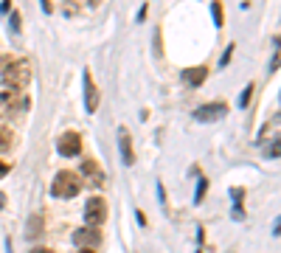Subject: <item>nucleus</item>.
Instances as JSON below:
<instances>
[{"instance_id": "f3484780", "label": "nucleus", "mask_w": 281, "mask_h": 253, "mask_svg": "<svg viewBox=\"0 0 281 253\" xmlns=\"http://www.w3.org/2000/svg\"><path fill=\"white\" fill-rule=\"evenodd\" d=\"M231 53H234V45H228V51L222 53V59H219V65H222V68H225V65H228V62H231Z\"/></svg>"}, {"instance_id": "f03ea898", "label": "nucleus", "mask_w": 281, "mask_h": 253, "mask_svg": "<svg viewBox=\"0 0 281 253\" xmlns=\"http://www.w3.org/2000/svg\"><path fill=\"white\" fill-rule=\"evenodd\" d=\"M82 189V180L76 172H59L57 177H53V186H51V194L59 197V200H70V197H76Z\"/></svg>"}, {"instance_id": "39448f33", "label": "nucleus", "mask_w": 281, "mask_h": 253, "mask_svg": "<svg viewBox=\"0 0 281 253\" xmlns=\"http://www.w3.org/2000/svg\"><path fill=\"white\" fill-rule=\"evenodd\" d=\"M57 149H59V155H68V158L79 155V152H82V138H79V132H65V135H59Z\"/></svg>"}, {"instance_id": "412c9836", "label": "nucleus", "mask_w": 281, "mask_h": 253, "mask_svg": "<svg viewBox=\"0 0 281 253\" xmlns=\"http://www.w3.org/2000/svg\"><path fill=\"white\" fill-rule=\"evenodd\" d=\"M31 253H53V250H48V248H37V250H31Z\"/></svg>"}, {"instance_id": "0eeeda50", "label": "nucleus", "mask_w": 281, "mask_h": 253, "mask_svg": "<svg viewBox=\"0 0 281 253\" xmlns=\"http://www.w3.org/2000/svg\"><path fill=\"white\" fill-rule=\"evenodd\" d=\"M85 110H87V113H96V110H99V87H96L90 70H85Z\"/></svg>"}, {"instance_id": "f8f14e48", "label": "nucleus", "mask_w": 281, "mask_h": 253, "mask_svg": "<svg viewBox=\"0 0 281 253\" xmlns=\"http://www.w3.org/2000/svg\"><path fill=\"white\" fill-rule=\"evenodd\" d=\"M205 191H208V180L202 177L200 183H197V194H194V203H197V206H200V203H202V197H205Z\"/></svg>"}, {"instance_id": "9b49d317", "label": "nucleus", "mask_w": 281, "mask_h": 253, "mask_svg": "<svg viewBox=\"0 0 281 253\" xmlns=\"http://www.w3.org/2000/svg\"><path fill=\"white\" fill-rule=\"evenodd\" d=\"M43 231H45V216L43 214H34L31 220H28V225H26V237L28 239H40V237H43Z\"/></svg>"}, {"instance_id": "4468645a", "label": "nucleus", "mask_w": 281, "mask_h": 253, "mask_svg": "<svg viewBox=\"0 0 281 253\" xmlns=\"http://www.w3.org/2000/svg\"><path fill=\"white\" fill-rule=\"evenodd\" d=\"M250 96H253V84H248V87L242 90V96H239V107H248L250 104Z\"/></svg>"}, {"instance_id": "6e6552de", "label": "nucleus", "mask_w": 281, "mask_h": 253, "mask_svg": "<svg viewBox=\"0 0 281 253\" xmlns=\"http://www.w3.org/2000/svg\"><path fill=\"white\" fill-rule=\"evenodd\" d=\"M118 149H121V164L124 166H133L135 164V155H133V141H129V130H127V127L118 130Z\"/></svg>"}, {"instance_id": "7ed1b4c3", "label": "nucleus", "mask_w": 281, "mask_h": 253, "mask_svg": "<svg viewBox=\"0 0 281 253\" xmlns=\"http://www.w3.org/2000/svg\"><path fill=\"white\" fill-rule=\"evenodd\" d=\"M228 116V107H225V101H211V104H202L194 110V118L202 124H211V121H219V118Z\"/></svg>"}, {"instance_id": "ddd939ff", "label": "nucleus", "mask_w": 281, "mask_h": 253, "mask_svg": "<svg viewBox=\"0 0 281 253\" xmlns=\"http://www.w3.org/2000/svg\"><path fill=\"white\" fill-rule=\"evenodd\" d=\"M211 14H214V26L222 28V3H214L211 6Z\"/></svg>"}, {"instance_id": "a211bd4d", "label": "nucleus", "mask_w": 281, "mask_h": 253, "mask_svg": "<svg viewBox=\"0 0 281 253\" xmlns=\"http://www.w3.org/2000/svg\"><path fill=\"white\" fill-rule=\"evenodd\" d=\"M40 3H43V9H45V14H51V9H53V6H51V0H40Z\"/></svg>"}, {"instance_id": "4be33fe9", "label": "nucleus", "mask_w": 281, "mask_h": 253, "mask_svg": "<svg viewBox=\"0 0 281 253\" xmlns=\"http://www.w3.org/2000/svg\"><path fill=\"white\" fill-rule=\"evenodd\" d=\"M3 206H6V197H3V194H0V208H3Z\"/></svg>"}, {"instance_id": "9d476101", "label": "nucleus", "mask_w": 281, "mask_h": 253, "mask_svg": "<svg viewBox=\"0 0 281 253\" xmlns=\"http://www.w3.org/2000/svg\"><path fill=\"white\" fill-rule=\"evenodd\" d=\"M205 76H208V70H205V65H197V68H186L180 74V79L191 84V87H200L202 82H205Z\"/></svg>"}, {"instance_id": "423d86ee", "label": "nucleus", "mask_w": 281, "mask_h": 253, "mask_svg": "<svg viewBox=\"0 0 281 253\" xmlns=\"http://www.w3.org/2000/svg\"><path fill=\"white\" fill-rule=\"evenodd\" d=\"M82 177H85V183L93 186V189H99V186L104 183V172H101V166L96 164V160H85V164H82Z\"/></svg>"}, {"instance_id": "1a4fd4ad", "label": "nucleus", "mask_w": 281, "mask_h": 253, "mask_svg": "<svg viewBox=\"0 0 281 253\" xmlns=\"http://www.w3.org/2000/svg\"><path fill=\"white\" fill-rule=\"evenodd\" d=\"M99 242H101V233L90 225L73 231V245H79V248H90V245H99Z\"/></svg>"}, {"instance_id": "dca6fc26", "label": "nucleus", "mask_w": 281, "mask_h": 253, "mask_svg": "<svg viewBox=\"0 0 281 253\" xmlns=\"http://www.w3.org/2000/svg\"><path fill=\"white\" fill-rule=\"evenodd\" d=\"M11 31H20V14H17V11H11Z\"/></svg>"}, {"instance_id": "2eb2a0df", "label": "nucleus", "mask_w": 281, "mask_h": 253, "mask_svg": "<svg viewBox=\"0 0 281 253\" xmlns=\"http://www.w3.org/2000/svg\"><path fill=\"white\" fill-rule=\"evenodd\" d=\"M11 143V135H9V130H3V127H0V147H9Z\"/></svg>"}, {"instance_id": "5701e85b", "label": "nucleus", "mask_w": 281, "mask_h": 253, "mask_svg": "<svg viewBox=\"0 0 281 253\" xmlns=\"http://www.w3.org/2000/svg\"><path fill=\"white\" fill-rule=\"evenodd\" d=\"M79 253H93V250H90V248H82V250H79Z\"/></svg>"}, {"instance_id": "f257e3e1", "label": "nucleus", "mask_w": 281, "mask_h": 253, "mask_svg": "<svg viewBox=\"0 0 281 253\" xmlns=\"http://www.w3.org/2000/svg\"><path fill=\"white\" fill-rule=\"evenodd\" d=\"M0 74H3V82L9 87H26L31 82V65H28V59L3 57L0 59Z\"/></svg>"}, {"instance_id": "aec40b11", "label": "nucleus", "mask_w": 281, "mask_h": 253, "mask_svg": "<svg viewBox=\"0 0 281 253\" xmlns=\"http://www.w3.org/2000/svg\"><path fill=\"white\" fill-rule=\"evenodd\" d=\"M3 248H6V253H14V248H11V242H6Z\"/></svg>"}, {"instance_id": "b1692460", "label": "nucleus", "mask_w": 281, "mask_h": 253, "mask_svg": "<svg viewBox=\"0 0 281 253\" xmlns=\"http://www.w3.org/2000/svg\"><path fill=\"white\" fill-rule=\"evenodd\" d=\"M96 3H99V0H90V6H96Z\"/></svg>"}, {"instance_id": "6ab92c4d", "label": "nucleus", "mask_w": 281, "mask_h": 253, "mask_svg": "<svg viewBox=\"0 0 281 253\" xmlns=\"http://www.w3.org/2000/svg\"><path fill=\"white\" fill-rule=\"evenodd\" d=\"M6 174H9V164H0V180H3Z\"/></svg>"}, {"instance_id": "20e7f679", "label": "nucleus", "mask_w": 281, "mask_h": 253, "mask_svg": "<svg viewBox=\"0 0 281 253\" xmlns=\"http://www.w3.org/2000/svg\"><path fill=\"white\" fill-rule=\"evenodd\" d=\"M85 220H87V225H90V228H99L101 222L107 220V203H104V197H90V200H87Z\"/></svg>"}]
</instances>
